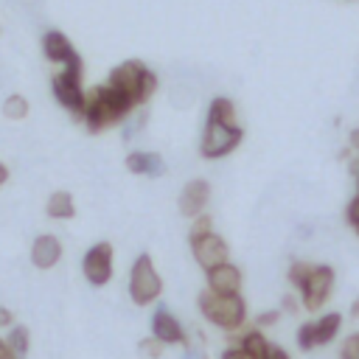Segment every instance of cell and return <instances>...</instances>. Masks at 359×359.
Masks as SVG:
<instances>
[{"mask_svg":"<svg viewBox=\"0 0 359 359\" xmlns=\"http://www.w3.org/2000/svg\"><path fill=\"white\" fill-rule=\"evenodd\" d=\"M135 109H137V104L126 93L115 90L112 84H95L87 93L81 121H84L90 135H101L104 129H109L115 123H123Z\"/></svg>","mask_w":359,"mask_h":359,"instance_id":"cell-1","label":"cell"},{"mask_svg":"<svg viewBox=\"0 0 359 359\" xmlns=\"http://www.w3.org/2000/svg\"><path fill=\"white\" fill-rule=\"evenodd\" d=\"M196 306H199V314L210 325H216V328H222L227 334L238 331L247 323V303H244V297L238 292L236 294H219V292L205 289V292L196 294Z\"/></svg>","mask_w":359,"mask_h":359,"instance_id":"cell-2","label":"cell"},{"mask_svg":"<svg viewBox=\"0 0 359 359\" xmlns=\"http://www.w3.org/2000/svg\"><path fill=\"white\" fill-rule=\"evenodd\" d=\"M126 292H129V300L135 306H149V303H154L163 294V278L157 275L154 261H151L149 252H140L135 258V264L129 269V286H126Z\"/></svg>","mask_w":359,"mask_h":359,"instance_id":"cell-3","label":"cell"},{"mask_svg":"<svg viewBox=\"0 0 359 359\" xmlns=\"http://www.w3.org/2000/svg\"><path fill=\"white\" fill-rule=\"evenodd\" d=\"M334 289V266L328 264H311L309 275L297 286V300L306 311H320Z\"/></svg>","mask_w":359,"mask_h":359,"instance_id":"cell-4","label":"cell"},{"mask_svg":"<svg viewBox=\"0 0 359 359\" xmlns=\"http://www.w3.org/2000/svg\"><path fill=\"white\" fill-rule=\"evenodd\" d=\"M244 132L236 123H219V121H205L202 129V140H199V154L205 160H219L227 157L230 151H236V146L241 143Z\"/></svg>","mask_w":359,"mask_h":359,"instance_id":"cell-5","label":"cell"},{"mask_svg":"<svg viewBox=\"0 0 359 359\" xmlns=\"http://www.w3.org/2000/svg\"><path fill=\"white\" fill-rule=\"evenodd\" d=\"M50 93H53V98L76 118V121H81V115H84V104H87V93H84V87H81V73H73V70H59V73H53V79H50Z\"/></svg>","mask_w":359,"mask_h":359,"instance_id":"cell-6","label":"cell"},{"mask_svg":"<svg viewBox=\"0 0 359 359\" xmlns=\"http://www.w3.org/2000/svg\"><path fill=\"white\" fill-rule=\"evenodd\" d=\"M81 275L90 286L101 289L112 280V244L109 241H98L93 244L84 258H81Z\"/></svg>","mask_w":359,"mask_h":359,"instance_id":"cell-7","label":"cell"},{"mask_svg":"<svg viewBox=\"0 0 359 359\" xmlns=\"http://www.w3.org/2000/svg\"><path fill=\"white\" fill-rule=\"evenodd\" d=\"M42 53L48 62L53 65H62L65 70H73V73H84V62L79 56V50L73 48V42L62 34V31H45L42 34Z\"/></svg>","mask_w":359,"mask_h":359,"instance_id":"cell-8","label":"cell"},{"mask_svg":"<svg viewBox=\"0 0 359 359\" xmlns=\"http://www.w3.org/2000/svg\"><path fill=\"white\" fill-rule=\"evenodd\" d=\"M146 70H149V67H146L140 59H126V62H121V65L112 67L107 84H112L115 90L126 93V95L140 107V81H143Z\"/></svg>","mask_w":359,"mask_h":359,"instance_id":"cell-9","label":"cell"},{"mask_svg":"<svg viewBox=\"0 0 359 359\" xmlns=\"http://www.w3.org/2000/svg\"><path fill=\"white\" fill-rule=\"evenodd\" d=\"M208 202H210V182H208L205 177H191V180L182 185L180 196H177V210H180L185 219H194V216L205 213Z\"/></svg>","mask_w":359,"mask_h":359,"instance_id":"cell-10","label":"cell"},{"mask_svg":"<svg viewBox=\"0 0 359 359\" xmlns=\"http://www.w3.org/2000/svg\"><path fill=\"white\" fill-rule=\"evenodd\" d=\"M191 255H194V261L208 272V269H213V266L230 261V247H227V241H224L219 233H208V236L191 241Z\"/></svg>","mask_w":359,"mask_h":359,"instance_id":"cell-11","label":"cell"},{"mask_svg":"<svg viewBox=\"0 0 359 359\" xmlns=\"http://www.w3.org/2000/svg\"><path fill=\"white\" fill-rule=\"evenodd\" d=\"M151 337H157L163 345H188L191 339L185 337L182 323L171 314V309L165 303H160L151 314Z\"/></svg>","mask_w":359,"mask_h":359,"instance_id":"cell-12","label":"cell"},{"mask_svg":"<svg viewBox=\"0 0 359 359\" xmlns=\"http://www.w3.org/2000/svg\"><path fill=\"white\" fill-rule=\"evenodd\" d=\"M59 261H62V241H59L56 236L42 233V236H36V238L31 241V266H34V269L48 272V269H53Z\"/></svg>","mask_w":359,"mask_h":359,"instance_id":"cell-13","label":"cell"},{"mask_svg":"<svg viewBox=\"0 0 359 359\" xmlns=\"http://www.w3.org/2000/svg\"><path fill=\"white\" fill-rule=\"evenodd\" d=\"M123 165H126L129 174L149 177V180H157V177H165L168 174V165H165V160L157 151H129L126 160H123Z\"/></svg>","mask_w":359,"mask_h":359,"instance_id":"cell-14","label":"cell"},{"mask_svg":"<svg viewBox=\"0 0 359 359\" xmlns=\"http://www.w3.org/2000/svg\"><path fill=\"white\" fill-rule=\"evenodd\" d=\"M205 275H208V289L210 292H219V294H236L241 289V280H244L241 269L236 264H230V261L208 269Z\"/></svg>","mask_w":359,"mask_h":359,"instance_id":"cell-15","label":"cell"},{"mask_svg":"<svg viewBox=\"0 0 359 359\" xmlns=\"http://www.w3.org/2000/svg\"><path fill=\"white\" fill-rule=\"evenodd\" d=\"M45 213L56 222H67L76 216V202H73V194L70 191H53L45 202Z\"/></svg>","mask_w":359,"mask_h":359,"instance_id":"cell-16","label":"cell"},{"mask_svg":"<svg viewBox=\"0 0 359 359\" xmlns=\"http://www.w3.org/2000/svg\"><path fill=\"white\" fill-rule=\"evenodd\" d=\"M339 328H342V314H339V311H328V314H323L320 320L311 323L314 345H328V342H334V337L339 334Z\"/></svg>","mask_w":359,"mask_h":359,"instance_id":"cell-17","label":"cell"},{"mask_svg":"<svg viewBox=\"0 0 359 359\" xmlns=\"http://www.w3.org/2000/svg\"><path fill=\"white\" fill-rule=\"evenodd\" d=\"M241 331V328H238ZM238 348H244L252 359H266L269 356V339L261 334V328H247V331H241V337H238Z\"/></svg>","mask_w":359,"mask_h":359,"instance_id":"cell-18","label":"cell"},{"mask_svg":"<svg viewBox=\"0 0 359 359\" xmlns=\"http://www.w3.org/2000/svg\"><path fill=\"white\" fill-rule=\"evenodd\" d=\"M208 121H219V123H236V104L227 95H216L208 104Z\"/></svg>","mask_w":359,"mask_h":359,"instance_id":"cell-19","label":"cell"},{"mask_svg":"<svg viewBox=\"0 0 359 359\" xmlns=\"http://www.w3.org/2000/svg\"><path fill=\"white\" fill-rule=\"evenodd\" d=\"M28 112H31V104H28V98L20 95V93H11V95L3 101V118H8V121H22Z\"/></svg>","mask_w":359,"mask_h":359,"instance_id":"cell-20","label":"cell"},{"mask_svg":"<svg viewBox=\"0 0 359 359\" xmlns=\"http://www.w3.org/2000/svg\"><path fill=\"white\" fill-rule=\"evenodd\" d=\"M6 342L11 345V351H14L20 359H25V356H28V348H31V331H28L25 325H11Z\"/></svg>","mask_w":359,"mask_h":359,"instance_id":"cell-21","label":"cell"},{"mask_svg":"<svg viewBox=\"0 0 359 359\" xmlns=\"http://www.w3.org/2000/svg\"><path fill=\"white\" fill-rule=\"evenodd\" d=\"M149 123V112H132L126 121H123V129H121V140L129 143L132 137H137Z\"/></svg>","mask_w":359,"mask_h":359,"instance_id":"cell-22","label":"cell"},{"mask_svg":"<svg viewBox=\"0 0 359 359\" xmlns=\"http://www.w3.org/2000/svg\"><path fill=\"white\" fill-rule=\"evenodd\" d=\"M208 233H213V216H208V213L194 216L191 230H188V244L196 241V238H202V236H208Z\"/></svg>","mask_w":359,"mask_h":359,"instance_id":"cell-23","label":"cell"},{"mask_svg":"<svg viewBox=\"0 0 359 359\" xmlns=\"http://www.w3.org/2000/svg\"><path fill=\"white\" fill-rule=\"evenodd\" d=\"M163 351H165V345H163L157 337H143V339L137 342V353H140L143 359H163Z\"/></svg>","mask_w":359,"mask_h":359,"instance_id":"cell-24","label":"cell"},{"mask_svg":"<svg viewBox=\"0 0 359 359\" xmlns=\"http://www.w3.org/2000/svg\"><path fill=\"white\" fill-rule=\"evenodd\" d=\"M309 269H311V264H309V261H292V264H289V269H286L289 283L297 289V286H300V280L309 275Z\"/></svg>","mask_w":359,"mask_h":359,"instance_id":"cell-25","label":"cell"},{"mask_svg":"<svg viewBox=\"0 0 359 359\" xmlns=\"http://www.w3.org/2000/svg\"><path fill=\"white\" fill-rule=\"evenodd\" d=\"M294 339H297V348L306 353V351H311V348H317L314 345V331H311V323H303V325H297V331H294Z\"/></svg>","mask_w":359,"mask_h":359,"instance_id":"cell-26","label":"cell"},{"mask_svg":"<svg viewBox=\"0 0 359 359\" xmlns=\"http://www.w3.org/2000/svg\"><path fill=\"white\" fill-rule=\"evenodd\" d=\"M157 73L154 70H146V76H143V81H140V104H146L154 93H157Z\"/></svg>","mask_w":359,"mask_h":359,"instance_id":"cell-27","label":"cell"},{"mask_svg":"<svg viewBox=\"0 0 359 359\" xmlns=\"http://www.w3.org/2000/svg\"><path fill=\"white\" fill-rule=\"evenodd\" d=\"M339 359H359V331H353V334L339 345Z\"/></svg>","mask_w":359,"mask_h":359,"instance_id":"cell-28","label":"cell"},{"mask_svg":"<svg viewBox=\"0 0 359 359\" xmlns=\"http://www.w3.org/2000/svg\"><path fill=\"white\" fill-rule=\"evenodd\" d=\"M280 320V309H266V311H261L258 317H255V328H269V325H275Z\"/></svg>","mask_w":359,"mask_h":359,"instance_id":"cell-29","label":"cell"},{"mask_svg":"<svg viewBox=\"0 0 359 359\" xmlns=\"http://www.w3.org/2000/svg\"><path fill=\"white\" fill-rule=\"evenodd\" d=\"M297 311H300V300L294 294L283 292L280 294V314H297Z\"/></svg>","mask_w":359,"mask_h":359,"instance_id":"cell-30","label":"cell"},{"mask_svg":"<svg viewBox=\"0 0 359 359\" xmlns=\"http://www.w3.org/2000/svg\"><path fill=\"white\" fill-rule=\"evenodd\" d=\"M345 222L353 227V224H359V194L348 202V208H345Z\"/></svg>","mask_w":359,"mask_h":359,"instance_id":"cell-31","label":"cell"},{"mask_svg":"<svg viewBox=\"0 0 359 359\" xmlns=\"http://www.w3.org/2000/svg\"><path fill=\"white\" fill-rule=\"evenodd\" d=\"M222 359H252V356H250V353H247L244 348H238V345L233 348V345H230V348H227V351L222 353Z\"/></svg>","mask_w":359,"mask_h":359,"instance_id":"cell-32","label":"cell"},{"mask_svg":"<svg viewBox=\"0 0 359 359\" xmlns=\"http://www.w3.org/2000/svg\"><path fill=\"white\" fill-rule=\"evenodd\" d=\"M182 359H208V353H205L202 348H196V345H191V342H188V345H185V356H182Z\"/></svg>","mask_w":359,"mask_h":359,"instance_id":"cell-33","label":"cell"},{"mask_svg":"<svg viewBox=\"0 0 359 359\" xmlns=\"http://www.w3.org/2000/svg\"><path fill=\"white\" fill-rule=\"evenodd\" d=\"M11 323H14V314H11V309L0 306V328H11Z\"/></svg>","mask_w":359,"mask_h":359,"instance_id":"cell-34","label":"cell"},{"mask_svg":"<svg viewBox=\"0 0 359 359\" xmlns=\"http://www.w3.org/2000/svg\"><path fill=\"white\" fill-rule=\"evenodd\" d=\"M0 359H20V356L11 351V345L6 342V337H0Z\"/></svg>","mask_w":359,"mask_h":359,"instance_id":"cell-35","label":"cell"},{"mask_svg":"<svg viewBox=\"0 0 359 359\" xmlns=\"http://www.w3.org/2000/svg\"><path fill=\"white\" fill-rule=\"evenodd\" d=\"M266 359H289V353H286L283 348H278V345H272V348H269V356H266Z\"/></svg>","mask_w":359,"mask_h":359,"instance_id":"cell-36","label":"cell"},{"mask_svg":"<svg viewBox=\"0 0 359 359\" xmlns=\"http://www.w3.org/2000/svg\"><path fill=\"white\" fill-rule=\"evenodd\" d=\"M351 146H353V149L359 151V126H356V129L351 132Z\"/></svg>","mask_w":359,"mask_h":359,"instance_id":"cell-37","label":"cell"},{"mask_svg":"<svg viewBox=\"0 0 359 359\" xmlns=\"http://www.w3.org/2000/svg\"><path fill=\"white\" fill-rule=\"evenodd\" d=\"M351 317H359V297H353L351 303Z\"/></svg>","mask_w":359,"mask_h":359,"instance_id":"cell-38","label":"cell"},{"mask_svg":"<svg viewBox=\"0 0 359 359\" xmlns=\"http://www.w3.org/2000/svg\"><path fill=\"white\" fill-rule=\"evenodd\" d=\"M6 180H8V168H6V165H3V163H0V185H3V182H6Z\"/></svg>","mask_w":359,"mask_h":359,"instance_id":"cell-39","label":"cell"},{"mask_svg":"<svg viewBox=\"0 0 359 359\" xmlns=\"http://www.w3.org/2000/svg\"><path fill=\"white\" fill-rule=\"evenodd\" d=\"M353 230H356V236H359V224H353Z\"/></svg>","mask_w":359,"mask_h":359,"instance_id":"cell-40","label":"cell"}]
</instances>
